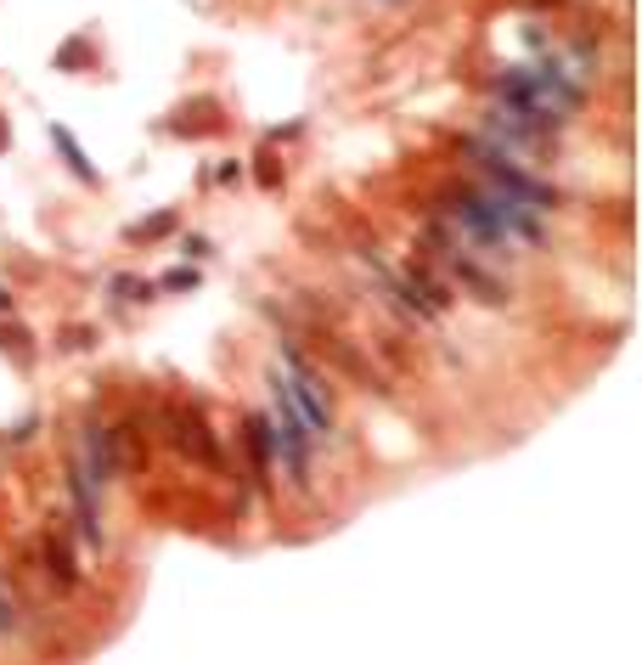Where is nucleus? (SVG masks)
Wrapping results in <instances>:
<instances>
[{
    "mask_svg": "<svg viewBox=\"0 0 642 665\" xmlns=\"http://www.w3.org/2000/svg\"><path fill=\"white\" fill-rule=\"evenodd\" d=\"M271 440H276V457H282V468L293 474V485H310V445H316V435L305 428V418L293 412L282 373H271Z\"/></svg>",
    "mask_w": 642,
    "mask_h": 665,
    "instance_id": "nucleus-1",
    "label": "nucleus"
},
{
    "mask_svg": "<svg viewBox=\"0 0 642 665\" xmlns=\"http://www.w3.org/2000/svg\"><path fill=\"white\" fill-rule=\"evenodd\" d=\"M282 361H288V400H293V412L305 418V428L321 440V435H333V406H327V383H321V373L310 367L305 355H299L293 345H282Z\"/></svg>",
    "mask_w": 642,
    "mask_h": 665,
    "instance_id": "nucleus-2",
    "label": "nucleus"
},
{
    "mask_svg": "<svg viewBox=\"0 0 642 665\" xmlns=\"http://www.w3.org/2000/svg\"><path fill=\"white\" fill-rule=\"evenodd\" d=\"M169 440H175V452L181 457H192L198 468H214V474H220L226 468V452H220V440L209 435V423L198 418V412H186V406H169Z\"/></svg>",
    "mask_w": 642,
    "mask_h": 665,
    "instance_id": "nucleus-3",
    "label": "nucleus"
},
{
    "mask_svg": "<svg viewBox=\"0 0 642 665\" xmlns=\"http://www.w3.org/2000/svg\"><path fill=\"white\" fill-rule=\"evenodd\" d=\"M68 497H74V513H79V535L91 547H102V508H96V485L79 474V463H68Z\"/></svg>",
    "mask_w": 642,
    "mask_h": 665,
    "instance_id": "nucleus-4",
    "label": "nucleus"
},
{
    "mask_svg": "<svg viewBox=\"0 0 642 665\" xmlns=\"http://www.w3.org/2000/svg\"><path fill=\"white\" fill-rule=\"evenodd\" d=\"M46 575L68 592V587H79V564H74V542H68V530L62 525H51V535H46Z\"/></svg>",
    "mask_w": 642,
    "mask_h": 665,
    "instance_id": "nucleus-5",
    "label": "nucleus"
},
{
    "mask_svg": "<svg viewBox=\"0 0 642 665\" xmlns=\"http://www.w3.org/2000/svg\"><path fill=\"white\" fill-rule=\"evenodd\" d=\"M51 147L62 153V164L74 169V181H85V186H96V181H102V175H96V164L85 158V147L74 141V130H68V124H51Z\"/></svg>",
    "mask_w": 642,
    "mask_h": 665,
    "instance_id": "nucleus-6",
    "label": "nucleus"
},
{
    "mask_svg": "<svg viewBox=\"0 0 642 665\" xmlns=\"http://www.w3.org/2000/svg\"><path fill=\"white\" fill-rule=\"evenodd\" d=\"M214 113H220V107H214V102L203 96V102L181 107V113L169 119V130H175V136H209V130H220V124H226V119H214Z\"/></svg>",
    "mask_w": 642,
    "mask_h": 665,
    "instance_id": "nucleus-7",
    "label": "nucleus"
},
{
    "mask_svg": "<svg viewBox=\"0 0 642 665\" xmlns=\"http://www.w3.org/2000/svg\"><path fill=\"white\" fill-rule=\"evenodd\" d=\"M175 226H181V214H175V209H158V214H147V220H136L124 238H130V243H158V238H169Z\"/></svg>",
    "mask_w": 642,
    "mask_h": 665,
    "instance_id": "nucleus-8",
    "label": "nucleus"
},
{
    "mask_svg": "<svg viewBox=\"0 0 642 665\" xmlns=\"http://www.w3.org/2000/svg\"><path fill=\"white\" fill-rule=\"evenodd\" d=\"M107 293H113V299H124V305H147V299H153L158 293V283H147V276H113V283H107Z\"/></svg>",
    "mask_w": 642,
    "mask_h": 665,
    "instance_id": "nucleus-9",
    "label": "nucleus"
},
{
    "mask_svg": "<svg viewBox=\"0 0 642 665\" xmlns=\"http://www.w3.org/2000/svg\"><path fill=\"white\" fill-rule=\"evenodd\" d=\"M29 345H34V333L23 328V321H0V350H17V355H29Z\"/></svg>",
    "mask_w": 642,
    "mask_h": 665,
    "instance_id": "nucleus-10",
    "label": "nucleus"
},
{
    "mask_svg": "<svg viewBox=\"0 0 642 665\" xmlns=\"http://www.w3.org/2000/svg\"><path fill=\"white\" fill-rule=\"evenodd\" d=\"M186 288H198V265H175L158 276V293H186Z\"/></svg>",
    "mask_w": 642,
    "mask_h": 665,
    "instance_id": "nucleus-11",
    "label": "nucleus"
},
{
    "mask_svg": "<svg viewBox=\"0 0 642 665\" xmlns=\"http://www.w3.org/2000/svg\"><path fill=\"white\" fill-rule=\"evenodd\" d=\"M254 164H260V169H254V181H260L265 192H276V186H282V164H276V153H271V147H265V153L254 158Z\"/></svg>",
    "mask_w": 642,
    "mask_h": 665,
    "instance_id": "nucleus-12",
    "label": "nucleus"
},
{
    "mask_svg": "<svg viewBox=\"0 0 642 665\" xmlns=\"http://www.w3.org/2000/svg\"><path fill=\"white\" fill-rule=\"evenodd\" d=\"M17 626H23V609H17V598L6 592V581H0V637L17 632Z\"/></svg>",
    "mask_w": 642,
    "mask_h": 665,
    "instance_id": "nucleus-13",
    "label": "nucleus"
},
{
    "mask_svg": "<svg viewBox=\"0 0 642 665\" xmlns=\"http://www.w3.org/2000/svg\"><path fill=\"white\" fill-rule=\"evenodd\" d=\"M85 62H91V40H68L57 51V68H85Z\"/></svg>",
    "mask_w": 642,
    "mask_h": 665,
    "instance_id": "nucleus-14",
    "label": "nucleus"
},
{
    "mask_svg": "<svg viewBox=\"0 0 642 665\" xmlns=\"http://www.w3.org/2000/svg\"><path fill=\"white\" fill-rule=\"evenodd\" d=\"M91 338H96L91 328H68V333L57 338V350H91Z\"/></svg>",
    "mask_w": 642,
    "mask_h": 665,
    "instance_id": "nucleus-15",
    "label": "nucleus"
},
{
    "mask_svg": "<svg viewBox=\"0 0 642 665\" xmlns=\"http://www.w3.org/2000/svg\"><path fill=\"white\" fill-rule=\"evenodd\" d=\"M181 254H186V260H209V238L192 231V238H181Z\"/></svg>",
    "mask_w": 642,
    "mask_h": 665,
    "instance_id": "nucleus-16",
    "label": "nucleus"
},
{
    "mask_svg": "<svg viewBox=\"0 0 642 665\" xmlns=\"http://www.w3.org/2000/svg\"><path fill=\"white\" fill-rule=\"evenodd\" d=\"M214 181H220V186H231V181H243V164H237V158H226L220 169H214Z\"/></svg>",
    "mask_w": 642,
    "mask_h": 665,
    "instance_id": "nucleus-17",
    "label": "nucleus"
},
{
    "mask_svg": "<svg viewBox=\"0 0 642 665\" xmlns=\"http://www.w3.org/2000/svg\"><path fill=\"white\" fill-rule=\"evenodd\" d=\"M12 147V124H6V113H0V153Z\"/></svg>",
    "mask_w": 642,
    "mask_h": 665,
    "instance_id": "nucleus-18",
    "label": "nucleus"
},
{
    "mask_svg": "<svg viewBox=\"0 0 642 665\" xmlns=\"http://www.w3.org/2000/svg\"><path fill=\"white\" fill-rule=\"evenodd\" d=\"M0 316H12V293L6 288H0Z\"/></svg>",
    "mask_w": 642,
    "mask_h": 665,
    "instance_id": "nucleus-19",
    "label": "nucleus"
}]
</instances>
